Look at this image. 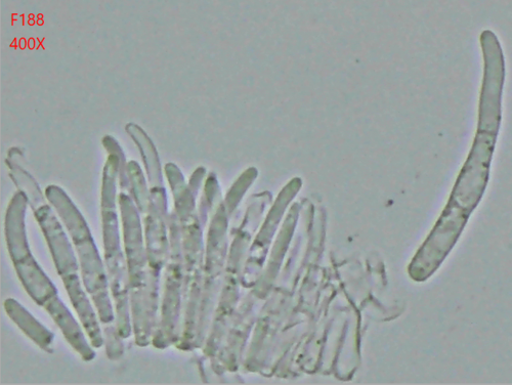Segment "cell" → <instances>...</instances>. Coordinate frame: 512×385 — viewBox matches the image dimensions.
I'll list each match as a JSON object with an SVG mask.
<instances>
[{
  "mask_svg": "<svg viewBox=\"0 0 512 385\" xmlns=\"http://www.w3.org/2000/svg\"><path fill=\"white\" fill-rule=\"evenodd\" d=\"M46 198L57 211L66 226L78 254L82 281L97 310L100 322L116 331V317L109 294V279L93 235L80 211L66 192L58 186L51 185L46 189ZM118 333V332H117Z\"/></svg>",
  "mask_w": 512,
  "mask_h": 385,
  "instance_id": "obj_3",
  "label": "cell"
},
{
  "mask_svg": "<svg viewBox=\"0 0 512 385\" xmlns=\"http://www.w3.org/2000/svg\"><path fill=\"white\" fill-rule=\"evenodd\" d=\"M34 216L48 241L57 271L69 294L72 306L77 312L80 323L87 332L92 346L99 349L104 345L100 320L98 319L90 298L81 284L79 268L74 250L60 224L56 213L47 203L44 194L39 193L29 199Z\"/></svg>",
  "mask_w": 512,
  "mask_h": 385,
  "instance_id": "obj_4",
  "label": "cell"
},
{
  "mask_svg": "<svg viewBox=\"0 0 512 385\" xmlns=\"http://www.w3.org/2000/svg\"><path fill=\"white\" fill-rule=\"evenodd\" d=\"M27 196L18 191L12 198L6 216V239L18 277L33 301L54 319L65 338L85 362L96 358V353L85 338L83 330L61 301L58 290L37 264L30 251L26 234L25 215Z\"/></svg>",
  "mask_w": 512,
  "mask_h": 385,
  "instance_id": "obj_1",
  "label": "cell"
},
{
  "mask_svg": "<svg viewBox=\"0 0 512 385\" xmlns=\"http://www.w3.org/2000/svg\"><path fill=\"white\" fill-rule=\"evenodd\" d=\"M5 309L16 325L42 350L53 353L55 335L40 324L16 299L8 298Z\"/></svg>",
  "mask_w": 512,
  "mask_h": 385,
  "instance_id": "obj_5",
  "label": "cell"
},
{
  "mask_svg": "<svg viewBox=\"0 0 512 385\" xmlns=\"http://www.w3.org/2000/svg\"><path fill=\"white\" fill-rule=\"evenodd\" d=\"M103 144L110 152L104 168L102 188V216L105 246V261L111 294L116 308L117 332L121 339L130 337L131 322L128 311V283L124 255L120 246L117 216L116 183L121 160L125 157L112 137H105Z\"/></svg>",
  "mask_w": 512,
  "mask_h": 385,
  "instance_id": "obj_2",
  "label": "cell"
}]
</instances>
